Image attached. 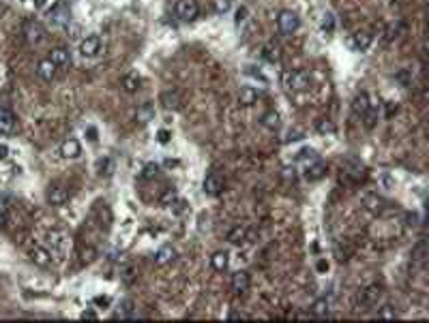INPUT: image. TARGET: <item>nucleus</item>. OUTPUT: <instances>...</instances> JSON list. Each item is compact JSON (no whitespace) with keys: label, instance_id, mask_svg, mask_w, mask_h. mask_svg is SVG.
<instances>
[{"label":"nucleus","instance_id":"nucleus-1","mask_svg":"<svg viewBox=\"0 0 429 323\" xmlns=\"http://www.w3.org/2000/svg\"><path fill=\"white\" fill-rule=\"evenodd\" d=\"M283 84H285V88L288 90H292V92H303V90H307L311 86V77H309V73L307 71H290V73H285L283 75Z\"/></svg>","mask_w":429,"mask_h":323},{"label":"nucleus","instance_id":"nucleus-2","mask_svg":"<svg viewBox=\"0 0 429 323\" xmlns=\"http://www.w3.org/2000/svg\"><path fill=\"white\" fill-rule=\"evenodd\" d=\"M47 17H49V21H52L54 26H67L69 21H71V9H69V4L64 2V0H58L52 9L47 11Z\"/></svg>","mask_w":429,"mask_h":323},{"label":"nucleus","instance_id":"nucleus-3","mask_svg":"<svg viewBox=\"0 0 429 323\" xmlns=\"http://www.w3.org/2000/svg\"><path fill=\"white\" fill-rule=\"evenodd\" d=\"M277 26L283 34H294L300 28V17L294 11H281L277 17Z\"/></svg>","mask_w":429,"mask_h":323},{"label":"nucleus","instance_id":"nucleus-4","mask_svg":"<svg viewBox=\"0 0 429 323\" xmlns=\"http://www.w3.org/2000/svg\"><path fill=\"white\" fill-rule=\"evenodd\" d=\"M198 11H200V6H198L196 0H178L176 6H174L176 17L183 19V21H193L198 17Z\"/></svg>","mask_w":429,"mask_h":323},{"label":"nucleus","instance_id":"nucleus-5","mask_svg":"<svg viewBox=\"0 0 429 323\" xmlns=\"http://www.w3.org/2000/svg\"><path fill=\"white\" fill-rule=\"evenodd\" d=\"M99 52H101V39L97 34H88L80 41V54L84 58H95Z\"/></svg>","mask_w":429,"mask_h":323},{"label":"nucleus","instance_id":"nucleus-6","mask_svg":"<svg viewBox=\"0 0 429 323\" xmlns=\"http://www.w3.org/2000/svg\"><path fill=\"white\" fill-rule=\"evenodd\" d=\"M24 37L30 45H39V43L45 39V28H43L39 21H28L24 26Z\"/></svg>","mask_w":429,"mask_h":323},{"label":"nucleus","instance_id":"nucleus-7","mask_svg":"<svg viewBox=\"0 0 429 323\" xmlns=\"http://www.w3.org/2000/svg\"><path fill=\"white\" fill-rule=\"evenodd\" d=\"M230 287L234 293H247L249 287H251V276H249L247 270H238L236 274H232V281H230Z\"/></svg>","mask_w":429,"mask_h":323},{"label":"nucleus","instance_id":"nucleus-8","mask_svg":"<svg viewBox=\"0 0 429 323\" xmlns=\"http://www.w3.org/2000/svg\"><path fill=\"white\" fill-rule=\"evenodd\" d=\"M382 298V287L374 283V285H367L365 289L361 291V304L363 306H376L378 300Z\"/></svg>","mask_w":429,"mask_h":323},{"label":"nucleus","instance_id":"nucleus-9","mask_svg":"<svg viewBox=\"0 0 429 323\" xmlns=\"http://www.w3.org/2000/svg\"><path fill=\"white\" fill-rule=\"evenodd\" d=\"M324 176H326V163L320 159H313V163H309L305 167V180H309V182L322 180Z\"/></svg>","mask_w":429,"mask_h":323},{"label":"nucleus","instance_id":"nucleus-10","mask_svg":"<svg viewBox=\"0 0 429 323\" xmlns=\"http://www.w3.org/2000/svg\"><path fill=\"white\" fill-rule=\"evenodd\" d=\"M202 189H204V193L206 195H219L221 191H223V178L221 176H217V174H209L204 178V184H202Z\"/></svg>","mask_w":429,"mask_h":323},{"label":"nucleus","instance_id":"nucleus-11","mask_svg":"<svg viewBox=\"0 0 429 323\" xmlns=\"http://www.w3.org/2000/svg\"><path fill=\"white\" fill-rule=\"evenodd\" d=\"M60 154L64 156V159H77V156L82 154V146H80V141L73 139V137L64 139V141L60 143Z\"/></svg>","mask_w":429,"mask_h":323},{"label":"nucleus","instance_id":"nucleus-12","mask_svg":"<svg viewBox=\"0 0 429 323\" xmlns=\"http://www.w3.org/2000/svg\"><path fill=\"white\" fill-rule=\"evenodd\" d=\"M13 128H15V116H13V111L6 109V107H0V133L9 135Z\"/></svg>","mask_w":429,"mask_h":323},{"label":"nucleus","instance_id":"nucleus-13","mask_svg":"<svg viewBox=\"0 0 429 323\" xmlns=\"http://www.w3.org/2000/svg\"><path fill=\"white\" fill-rule=\"evenodd\" d=\"M30 261L34 265H39V268H45V265H49V261H52V255H49L47 248L43 246H34L30 250Z\"/></svg>","mask_w":429,"mask_h":323},{"label":"nucleus","instance_id":"nucleus-14","mask_svg":"<svg viewBox=\"0 0 429 323\" xmlns=\"http://www.w3.org/2000/svg\"><path fill=\"white\" fill-rule=\"evenodd\" d=\"M67 199H69V191L64 186H52L47 191V202L52 206H62Z\"/></svg>","mask_w":429,"mask_h":323},{"label":"nucleus","instance_id":"nucleus-15","mask_svg":"<svg viewBox=\"0 0 429 323\" xmlns=\"http://www.w3.org/2000/svg\"><path fill=\"white\" fill-rule=\"evenodd\" d=\"M371 109V103H369V97L365 92H359L354 99H352V111L356 116H365Z\"/></svg>","mask_w":429,"mask_h":323},{"label":"nucleus","instance_id":"nucleus-16","mask_svg":"<svg viewBox=\"0 0 429 323\" xmlns=\"http://www.w3.org/2000/svg\"><path fill=\"white\" fill-rule=\"evenodd\" d=\"M37 75L41 77V80H45V82H52L54 75H56V64L49 60V58L41 60V62L37 64Z\"/></svg>","mask_w":429,"mask_h":323},{"label":"nucleus","instance_id":"nucleus-17","mask_svg":"<svg viewBox=\"0 0 429 323\" xmlns=\"http://www.w3.org/2000/svg\"><path fill=\"white\" fill-rule=\"evenodd\" d=\"M255 101H257V90L253 86H242L238 92V103L242 107H251V105H255Z\"/></svg>","mask_w":429,"mask_h":323},{"label":"nucleus","instance_id":"nucleus-18","mask_svg":"<svg viewBox=\"0 0 429 323\" xmlns=\"http://www.w3.org/2000/svg\"><path fill=\"white\" fill-rule=\"evenodd\" d=\"M159 101H161V105L166 107V109H178L181 103H183V99H181V95H178L176 90H168V92H163V95L159 97Z\"/></svg>","mask_w":429,"mask_h":323},{"label":"nucleus","instance_id":"nucleus-19","mask_svg":"<svg viewBox=\"0 0 429 323\" xmlns=\"http://www.w3.org/2000/svg\"><path fill=\"white\" fill-rule=\"evenodd\" d=\"M176 259V248L174 246H163L155 253V265H168Z\"/></svg>","mask_w":429,"mask_h":323},{"label":"nucleus","instance_id":"nucleus-20","mask_svg":"<svg viewBox=\"0 0 429 323\" xmlns=\"http://www.w3.org/2000/svg\"><path fill=\"white\" fill-rule=\"evenodd\" d=\"M363 206L367 208L369 212H382L384 210V199L380 195H376V193H369V195L363 197Z\"/></svg>","mask_w":429,"mask_h":323},{"label":"nucleus","instance_id":"nucleus-21","mask_svg":"<svg viewBox=\"0 0 429 323\" xmlns=\"http://www.w3.org/2000/svg\"><path fill=\"white\" fill-rule=\"evenodd\" d=\"M49 60H52L56 67H64V64L71 62V54L67 47H54L52 54H49Z\"/></svg>","mask_w":429,"mask_h":323},{"label":"nucleus","instance_id":"nucleus-22","mask_svg":"<svg viewBox=\"0 0 429 323\" xmlns=\"http://www.w3.org/2000/svg\"><path fill=\"white\" fill-rule=\"evenodd\" d=\"M140 124H148L150 120H155V105L153 103H142L138 107V113H135Z\"/></svg>","mask_w":429,"mask_h":323},{"label":"nucleus","instance_id":"nucleus-23","mask_svg":"<svg viewBox=\"0 0 429 323\" xmlns=\"http://www.w3.org/2000/svg\"><path fill=\"white\" fill-rule=\"evenodd\" d=\"M371 45V34L369 32H365V30H359V32H354V37H352V47L356 49V52H365Z\"/></svg>","mask_w":429,"mask_h":323},{"label":"nucleus","instance_id":"nucleus-24","mask_svg":"<svg viewBox=\"0 0 429 323\" xmlns=\"http://www.w3.org/2000/svg\"><path fill=\"white\" fill-rule=\"evenodd\" d=\"M260 124L264 128H268V131H277L279 124H281V118H279L277 111H266L264 116L260 118Z\"/></svg>","mask_w":429,"mask_h":323},{"label":"nucleus","instance_id":"nucleus-25","mask_svg":"<svg viewBox=\"0 0 429 323\" xmlns=\"http://www.w3.org/2000/svg\"><path fill=\"white\" fill-rule=\"evenodd\" d=\"M262 56H264V60H268V62H279L281 60V47H279L277 43H268V45L262 47Z\"/></svg>","mask_w":429,"mask_h":323},{"label":"nucleus","instance_id":"nucleus-26","mask_svg":"<svg viewBox=\"0 0 429 323\" xmlns=\"http://www.w3.org/2000/svg\"><path fill=\"white\" fill-rule=\"evenodd\" d=\"M227 263H230V255H227L225 250H217V253L211 257V265L217 272H223L227 268Z\"/></svg>","mask_w":429,"mask_h":323},{"label":"nucleus","instance_id":"nucleus-27","mask_svg":"<svg viewBox=\"0 0 429 323\" xmlns=\"http://www.w3.org/2000/svg\"><path fill=\"white\" fill-rule=\"evenodd\" d=\"M227 242H230V244H242V242H247V229L240 227V225L232 227L230 231H227Z\"/></svg>","mask_w":429,"mask_h":323},{"label":"nucleus","instance_id":"nucleus-28","mask_svg":"<svg viewBox=\"0 0 429 323\" xmlns=\"http://www.w3.org/2000/svg\"><path fill=\"white\" fill-rule=\"evenodd\" d=\"M140 84H142V80H140L138 73H127L123 77V88L127 92H138L140 90Z\"/></svg>","mask_w":429,"mask_h":323},{"label":"nucleus","instance_id":"nucleus-29","mask_svg":"<svg viewBox=\"0 0 429 323\" xmlns=\"http://www.w3.org/2000/svg\"><path fill=\"white\" fill-rule=\"evenodd\" d=\"M311 315H316V317H326L328 315V300L326 298H318L316 302L311 304Z\"/></svg>","mask_w":429,"mask_h":323},{"label":"nucleus","instance_id":"nucleus-30","mask_svg":"<svg viewBox=\"0 0 429 323\" xmlns=\"http://www.w3.org/2000/svg\"><path fill=\"white\" fill-rule=\"evenodd\" d=\"M97 171L99 176H112L114 174V161L110 156H103V159L97 161Z\"/></svg>","mask_w":429,"mask_h":323},{"label":"nucleus","instance_id":"nucleus-31","mask_svg":"<svg viewBox=\"0 0 429 323\" xmlns=\"http://www.w3.org/2000/svg\"><path fill=\"white\" fill-rule=\"evenodd\" d=\"M129 317H135V308H133L131 300H125V302L120 304V311L116 313V319H129Z\"/></svg>","mask_w":429,"mask_h":323},{"label":"nucleus","instance_id":"nucleus-32","mask_svg":"<svg viewBox=\"0 0 429 323\" xmlns=\"http://www.w3.org/2000/svg\"><path fill=\"white\" fill-rule=\"evenodd\" d=\"M320 28H322V32H326V34H333L335 32V15H333V13H324V15H322Z\"/></svg>","mask_w":429,"mask_h":323},{"label":"nucleus","instance_id":"nucleus-33","mask_svg":"<svg viewBox=\"0 0 429 323\" xmlns=\"http://www.w3.org/2000/svg\"><path fill=\"white\" fill-rule=\"evenodd\" d=\"M159 176V165L157 163H148L144 165V171H142V178H146V180H153V178Z\"/></svg>","mask_w":429,"mask_h":323},{"label":"nucleus","instance_id":"nucleus-34","mask_svg":"<svg viewBox=\"0 0 429 323\" xmlns=\"http://www.w3.org/2000/svg\"><path fill=\"white\" fill-rule=\"evenodd\" d=\"M425 255H427L425 242H419L417 246L412 248V259H414V261H425Z\"/></svg>","mask_w":429,"mask_h":323},{"label":"nucleus","instance_id":"nucleus-35","mask_svg":"<svg viewBox=\"0 0 429 323\" xmlns=\"http://www.w3.org/2000/svg\"><path fill=\"white\" fill-rule=\"evenodd\" d=\"M316 128H318V133H322V135H326V133L331 135V133L337 131V128H335V124H333L331 120H320L318 124H316Z\"/></svg>","mask_w":429,"mask_h":323},{"label":"nucleus","instance_id":"nucleus-36","mask_svg":"<svg viewBox=\"0 0 429 323\" xmlns=\"http://www.w3.org/2000/svg\"><path fill=\"white\" fill-rule=\"evenodd\" d=\"M378 317L380 319H397V311L391 304H384L380 311H378Z\"/></svg>","mask_w":429,"mask_h":323},{"label":"nucleus","instance_id":"nucleus-37","mask_svg":"<svg viewBox=\"0 0 429 323\" xmlns=\"http://www.w3.org/2000/svg\"><path fill=\"white\" fill-rule=\"evenodd\" d=\"M213 6H214V11H217L219 15H223V13L230 11L232 2H230V0H213Z\"/></svg>","mask_w":429,"mask_h":323},{"label":"nucleus","instance_id":"nucleus-38","mask_svg":"<svg viewBox=\"0 0 429 323\" xmlns=\"http://www.w3.org/2000/svg\"><path fill=\"white\" fill-rule=\"evenodd\" d=\"M176 202H178V197H176V191H174V189H168L166 195L161 197V204H163V206H174Z\"/></svg>","mask_w":429,"mask_h":323},{"label":"nucleus","instance_id":"nucleus-39","mask_svg":"<svg viewBox=\"0 0 429 323\" xmlns=\"http://www.w3.org/2000/svg\"><path fill=\"white\" fill-rule=\"evenodd\" d=\"M247 17H249V11H247V6H240V9L236 11V26L245 24V21H247Z\"/></svg>","mask_w":429,"mask_h":323},{"label":"nucleus","instance_id":"nucleus-40","mask_svg":"<svg viewBox=\"0 0 429 323\" xmlns=\"http://www.w3.org/2000/svg\"><path fill=\"white\" fill-rule=\"evenodd\" d=\"M170 137H172V133L168 131V128H159V131H157V141L159 143H168Z\"/></svg>","mask_w":429,"mask_h":323},{"label":"nucleus","instance_id":"nucleus-41","mask_svg":"<svg viewBox=\"0 0 429 323\" xmlns=\"http://www.w3.org/2000/svg\"><path fill=\"white\" fill-rule=\"evenodd\" d=\"M9 146H6V143H0V161H6L9 159Z\"/></svg>","mask_w":429,"mask_h":323},{"label":"nucleus","instance_id":"nucleus-42","mask_svg":"<svg viewBox=\"0 0 429 323\" xmlns=\"http://www.w3.org/2000/svg\"><path fill=\"white\" fill-rule=\"evenodd\" d=\"M86 135H88V139H90V141H97V139H99V137H97V128H95V126H88V128H86Z\"/></svg>","mask_w":429,"mask_h":323},{"label":"nucleus","instance_id":"nucleus-43","mask_svg":"<svg viewBox=\"0 0 429 323\" xmlns=\"http://www.w3.org/2000/svg\"><path fill=\"white\" fill-rule=\"evenodd\" d=\"M80 317H82V319H88V321H95V319H97V313H95V311H84Z\"/></svg>","mask_w":429,"mask_h":323},{"label":"nucleus","instance_id":"nucleus-44","mask_svg":"<svg viewBox=\"0 0 429 323\" xmlns=\"http://www.w3.org/2000/svg\"><path fill=\"white\" fill-rule=\"evenodd\" d=\"M397 80H399V82H402L404 86H408V82H410V75H408V71H402V73H399V75H397Z\"/></svg>","mask_w":429,"mask_h":323},{"label":"nucleus","instance_id":"nucleus-45","mask_svg":"<svg viewBox=\"0 0 429 323\" xmlns=\"http://www.w3.org/2000/svg\"><path fill=\"white\" fill-rule=\"evenodd\" d=\"M408 220H410V222H408V225H419V222H417V220H419V214H417V212L408 214Z\"/></svg>","mask_w":429,"mask_h":323},{"label":"nucleus","instance_id":"nucleus-46","mask_svg":"<svg viewBox=\"0 0 429 323\" xmlns=\"http://www.w3.org/2000/svg\"><path fill=\"white\" fill-rule=\"evenodd\" d=\"M131 276H133V268H127V270H125V274H123L125 283H131Z\"/></svg>","mask_w":429,"mask_h":323},{"label":"nucleus","instance_id":"nucleus-47","mask_svg":"<svg viewBox=\"0 0 429 323\" xmlns=\"http://www.w3.org/2000/svg\"><path fill=\"white\" fill-rule=\"evenodd\" d=\"M326 270H328V261L320 259V261H318V272H326Z\"/></svg>","mask_w":429,"mask_h":323},{"label":"nucleus","instance_id":"nucleus-48","mask_svg":"<svg viewBox=\"0 0 429 323\" xmlns=\"http://www.w3.org/2000/svg\"><path fill=\"white\" fill-rule=\"evenodd\" d=\"M95 304H101V306H107V304H110V298H101V296H99V298H95Z\"/></svg>","mask_w":429,"mask_h":323},{"label":"nucleus","instance_id":"nucleus-49","mask_svg":"<svg viewBox=\"0 0 429 323\" xmlns=\"http://www.w3.org/2000/svg\"><path fill=\"white\" fill-rule=\"evenodd\" d=\"M227 317H230L232 321H236V319H245V315H242V313H236V311H234V313H230V315H227Z\"/></svg>","mask_w":429,"mask_h":323},{"label":"nucleus","instance_id":"nucleus-50","mask_svg":"<svg viewBox=\"0 0 429 323\" xmlns=\"http://www.w3.org/2000/svg\"><path fill=\"white\" fill-rule=\"evenodd\" d=\"M4 225H6V212L0 214V227H4Z\"/></svg>","mask_w":429,"mask_h":323},{"label":"nucleus","instance_id":"nucleus-51","mask_svg":"<svg viewBox=\"0 0 429 323\" xmlns=\"http://www.w3.org/2000/svg\"><path fill=\"white\" fill-rule=\"evenodd\" d=\"M32 2L37 4V6H43V4H45V0H32Z\"/></svg>","mask_w":429,"mask_h":323}]
</instances>
